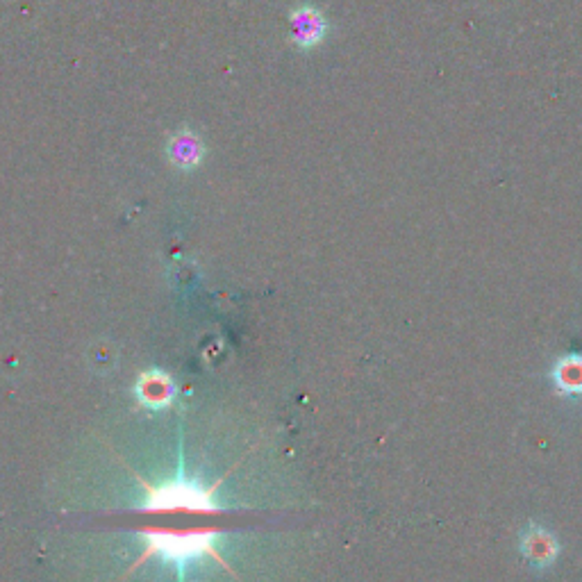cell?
Returning a JSON list of instances; mask_svg holds the SVG:
<instances>
[{
    "label": "cell",
    "instance_id": "cell-6",
    "mask_svg": "<svg viewBox=\"0 0 582 582\" xmlns=\"http://www.w3.org/2000/svg\"><path fill=\"white\" fill-rule=\"evenodd\" d=\"M166 151H169V160L176 164L178 169L185 171L196 169L205 157L203 141L189 130H180L178 135L169 141V148H166Z\"/></svg>",
    "mask_w": 582,
    "mask_h": 582
},
{
    "label": "cell",
    "instance_id": "cell-2",
    "mask_svg": "<svg viewBox=\"0 0 582 582\" xmlns=\"http://www.w3.org/2000/svg\"><path fill=\"white\" fill-rule=\"evenodd\" d=\"M146 501L139 507V512L162 514V512H194V514H221L228 512V507H221L214 498V487H201L194 480H187L180 473V478L164 482L160 487L146 485Z\"/></svg>",
    "mask_w": 582,
    "mask_h": 582
},
{
    "label": "cell",
    "instance_id": "cell-3",
    "mask_svg": "<svg viewBox=\"0 0 582 582\" xmlns=\"http://www.w3.org/2000/svg\"><path fill=\"white\" fill-rule=\"evenodd\" d=\"M289 26H291V41L298 48H314L319 46L328 35V21L323 19V14L312 5H301L289 14Z\"/></svg>",
    "mask_w": 582,
    "mask_h": 582
},
{
    "label": "cell",
    "instance_id": "cell-5",
    "mask_svg": "<svg viewBox=\"0 0 582 582\" xmlns=\"http://www.w3.org/2000/svg\"><path fill=\"white\" fill-rule=\"evenodd\" d=\"M521 551L532 567H548L557 557V542L551 532L530 523L528 532L521 537Z\"/></svg>",
    "mask_w": 582,
    "mask_h": 582
},
{
    "label": "cell",
    "instance_id": "cell-4",
    "mask_svg": "<svg viewBox=\"0 0 582 582\" xmlns=\"http://www.w3.org/2000/svg\"><path fill=\"white\" fill-rule=\"evenodd\" d=\"M135 394L141 405L160 410V407H166L173 401V396H176V387H173V380L166 376V373L148 371V373H141V378L135 387Z\"/></svg>",
    "mask_w": 582,
    "mask_h": 582
},
{
    "label": "cell",
    "instance_id": "cell-7",
    "mask_svg": "<svg viewBox=\"0 0 582 582\" xmlns=\"http://www.w3.org/2000/svg\"><path fill=\"white\" fill-rule=\"evenodd\" d=\"M551 378L564 396H582V357H560L551 371Z\"/></svg>",
    "mask_w": 582,
    "mask_h": 582
},
{
    "label": "cell",
    "instance_id": "cell-1",
    "mask_svg": "<svg viewBox=\"0 0 582 582\" xmlns=\"http://www.w3.org/2000/svg\"><path fill=\"white\" fill-rule=\"evenodd\" d=\"M221 532L216 528H194V530H171V528H146L141 530V539L148 544L144 555L137 564L148 557H162L164 562L173 564L178 569V576H185L187 564L201 560V557L212 555L214 560H221L216 551ZM228 567V562H223Z\"/></svg>",
    "mask_w": 582,
    "mask_h": 582
}]
</instances>
